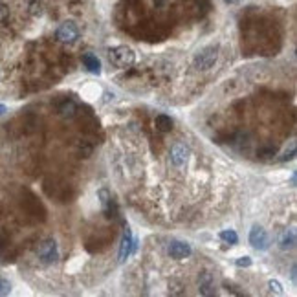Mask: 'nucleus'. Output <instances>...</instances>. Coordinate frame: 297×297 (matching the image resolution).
<instances>
[{"label": "nucleus", "mask_w": 297, "mask_h": 297, "mask_svg": "<svg viewBox=\"0 0 297 297\" xmlns=\"http://www.w3.org/2000/svg\"><path fill=\"white\" fill-rule=\"evenodd\" d=\"M277 154V148L273 147V145H266V147H261L257 150V156L261 158V160H270Z\"/></svg>", "instance_id": "nucleus-15"}, {"label": "nucleus", "mask_w": 297, "mask_h": 297, "mask_svg": "<svg viewBox=\"0 0 297 297\" xmlns=\"http://www.w3.org/2000/svg\"><path fill=\"white\" fill-rule=\"evenodd\" d=\"M268 288H270V292H272V294H277V296H280V294H282V284H280L279 280H275V279H272L270 282H268Z\"/></svg>", "instance_id": "nucleus-19"}, {"label": "nucleus", "mask_w": 297, "mask_h": 297, "mask_svg": "<svg viewBox=\"0 0 297 297\" xmlns=\"http://www.w3.org/2000/svg\"><path fill=\"white\" fill-rule=\"evenodd\" d=\"M108 61L116 68L125 70L136 63V53L131 46H114V48L108 50Z\"/></svg>", "instance_id": "nucleus-1"}, {"label": "nucleus", "mask_w": 297, "mask_h": 297, "mask_svg": "<svg viewBox=\"0 0 297 297\" xmlns=\"http://www.w3.org/2000/svg\"><path fill=\"white\" fill-rule=\"evenodd\" d=\"M220 239L224 240V242H228V244H237L239 242V235L235 233L233 230H224V231H220Z\"/></svg>", "instance_id": "nucleus-16"}, {"label": "nucleus", "mask_w": 297, "mask_h": 297, "mask_svg": "<svg viewBox=\"0 0 297 297\" xmlns=\"http://www.w3.org/2000/svg\"><path fill=\"white\" fill-rule=\"evenodd\" d=\"M251 263H253V261H251V257L244 255V257H239L235 264H237L239 268H249V266H251Z\"/></svg>", "instance_id": "nucleus-20"}, {"label": "nucleus", "mask_w": 297, "mask_h": 297, "mask_svg": "<svg viewBox=\"0 0 297 297\" xmlns=\"http://www.w3.org/2000/svg\"><path fill=\"white\" fill-rule=\"evenodd\" d=\"M59 112H61V116L63 117H74L75 112H77V107H75L74 101H63L61 105H59Z\"/></svg>", "instance_id": "nucleus-14"}, {"label": "nucleus", "mask_w": 297, "mask_h": 297, "mask_svg": "<svg viewBox=\"0 0 297 297\" xmlns=\"http://www.w3.org/2000/svg\"><path fill=\"white\" fill-rule=\"evenodd\" d=\"M218 59V44H209L206 48H202L195 57V66L198 70H209L213 68L214 63Z\"/></svg>", "instance_id": "nucleus-2"}, {"label": "nucleus", "mask_w": 297, "mask_h": 297, "mask_svg": "<svg viewBox=\"0 0 297 297\" xmlns=\"http://www.w3.org/2000/svg\"><path fill=\"white\" fill-rule=\"evenodd\" d=\"M296 264H294V266H292V280H296Z\"/></svg>", "instance_id": "nucleus-25"}, {"label": "nucleus", "mask_w": 297, "mask_h": 297, "mask_svg": "<svg viewBox=\"0 0 297 297\" xmlns=\"http://www.w3.org/2000/svg\"><path fill=\"white\" fill-rule=\"evenodd\" d=\"M198 290H200V294L202 296H214L216 292H214V286H213V277H211V273L204 272L200 277H198Z\"/></svg>", "instance_id": "nucleus-9"}, {"label": "nucleus", "mask_w": 297, "mask_h": 297, "mask_svg": "<svg viewBox=\"0 0 297 297\" xmlns=\"http://www.w3.org/2000/svg\"><path fill=\"white\" fill-rule=\"evenodd\" d=\"M82 65L92 74H101V61L94 53H84L82 55Z\"/></svg>", "instance_id": "nucleus-10"}, {"label": "nucleus", "mask_w": 297, "mask_h": 297, "mask_svg": "<svg viewBox=\"0 0 297 297\" xmlns=\"http://www.w3.org/2000/svg\"><path fill=\"white\" fill-rule=\"evenodd\" d=\"M224 286H226V290H228V292H233V294H237V296H242V294H244V292L237 290V286H235V284H231V282H228V280L224 282Z\"/></svg>", "instance_id": "nucleus-24"}, {"label": "nucleus", "mask_w": 297, "mask_h": 297, "mask_svg": "<svg viewBox=\"0 0 297 297\" xmlns=\"http://www.w3.org/2000/svg\"><path fill=\"white\" fill-rule=\"evenodd\" d=\"M8 16H9V8L6 6V4H2V2H0V24H2V22H6V20H8Z\"/></svg>", "instance_id": "nucleus-21"}, {"label": "nucleus", "mask_w": 297, "mask_h": 297, "mask_svg": "<svg viewBox=\"0 0 297 297\" xmlns=\"http://www.w3.org/2000/svg\"><path fill=\"white\" fill-rule=\"evenodd\" d=\"M154 125H156V129L160 132H171V131H173L174 121L171 119V117H169V116L160 114V116H156V119H154Z\"/></svg>", "instance_id": "nucleus-12"}, {"label": "nucleus", "mask_w": 297, "mask_h": 297, "mask_svg": "<svg viewBox=\"0 0 297 297\" xmlns=\"http://www.w3.org/2000/svg\"><path fill=\"white\" fill-rule=\"evenodd\" d=\"M249 244L255 248V249H268L270 248V237L264 230L263 226H253L251 231H249Z\"/></svg>", "instance_id": "nucleus-6"}, {"label": "nucleus", "mask_w": 297, "mask_h": 297, "mask_svg": "<svg viewBox=\"0 0 297 297\" xmlns=\"http://www.w3.org/2000/svg\"><path fill=\"white\" fill-rule=\"evenodd\" d=\"M296 156V145H292V148H290V152L286 150L284 152V156L280 158V162H288V160H292V158Z\"/></svg>", "instance_id": "nucleus-23"}, {"label": "nucleus", "mask_w": 297, "mask_h": 297, "mask_svg": "<svg viewBox=\"0 0 297 297\" xmlns=\"http://www.w3.org/2000/svg\"><path fill=\"white\" fill-rule=\"evenodd\" d=\"M6 110H8V108H6V105H0V116L6 114Z\"/></svg>", "instance_id": "nucleus-26"}, {"label": "nucleus", "mask_w": 297, "mask_h": 297, "mask_svg": "<svg viewBox=\"0 0 297 297\" xmlns=\"http://www.w3.org/2000/svg\"><path fill=\"white\" fill-rule=\"evenodd\" d=\"M279 246L280 249H292L296 246V233L294 231H284L279 239Z\"/></svg>", "instance_id": "nucleus-13"}, {"label": "nucleus", "mask_w": 297, "mask_h": 297, "mask_svg": "<svg viewBox=\"0 0 297 297\" xmlns=\"http://www.w3.org/2000/svg\"><path fill=\"white\" fill-rule=\"evenodd\" d=\"M26 2H28V8L32 11V15H41L42 13L41 0H26Z\"/></svg>", "instance_id": "nucleus-17"}, {"label": "nucleus", "mask_w": 297, "mask_h": 297, "mask_svg": "<svg viewBox=\"0 0 297 297\" xmlns=\"http://www.w3.org/2000/svg\"><path fill=\"white\" fill-rule=\"evenodd\" d=\"M193 253V249L187 242H180V240H176L173 242L171 246H169V255L176 259V261H182V259H187V257Z\"/></svg>", "instance_id": "nucleus-8"}, {"label": "nucleus", "mask_w": 297, "mask_h": 297, "mask_svg": "<svg viewBox=\"0 0 297 297\" xmlns=\"http://www.w3.org/2000/svg\"><path fill=\"white\" fill-rule=\"evenodd\" d=\"M136 246H138V242L134 240L132 237V231L129 226H125L123 230V237H121V242H119V253H117V261L119 263H125L129 257L136 251Z\"/></svg>", "instance_id": "nucleus-4"}, {"label": "nucleus", "mask_w": 297, "mask_h": 297, "mask_svg": "<svg viewBox=\"0 0 297 297\" xmlns=\"http://www.w3.org/2000/svg\"><path fill=\"white\" fill-rule=\"evenodd\" d=\"M189 154H191L189 147H185L183 143H176V145H173V147H171V154H169V156H171V164H173V167L182 169L183 165H187Z\"/></svg>", "instance_id": "nucleus-7"}, {"label": "nucleus", "mask_w": 297, "mask_h": 297, "mask_svg": "<svg viewBox=\"0 0 297 297\" xmlns=\"http://www.w3.org/2000/svg\"><path fill=\"white\" fill-rule=\"evenodd\" d=\"M9 292H11V284H9V280L6 279V277L0 275V297L8 296Z\"/></svg>", "instance_id": "nucleus-18"}, {"label": "nucleus", "mask_w": 297, "mask_h": 297, "mask_svg": "<svg viewBox=\"0 0 297 297\" xmlns=\"http://www.w3.org/2000/svg\"><path fill=\"white\" fill-rule=\"evenodd\" d=\"M37 255L41 259L42 264H53L57 263L59 259V249H57V242L53 239H46L42 240L39 248H37Z\"/></svg>", "instance_id": "nucleus-3"}, {"label": "nucleus", "mask_w": 297, "mask_h": 297, "mask_svg": "<svg viewBox=\"0 0 297 297\" xmlns=\"http://www.w3.org/2000/svg\"><path fill=\"white\" fill-rule=\"evenodd\" d=\"M224 2H226V4H237L239 0H224Z\"/></svg>", "instance_id": "nucleus-27"}, {"label": "nucleus", "mask_w": 297, "mask_h": 297, "mask_svg": "<svg viewBox=\"0 0 297 297\" xmlns=\"http://www.w3.org/2000/svg\"><path fill=\"white\" fill-rule=\"evenodd\" d=\"M171 294H173V296H182V294H183V290H180L182 286H180V282H176V280H171Z\"/></svg>", "instance_id": "nucleus-22"}, {"label": "nucleus", "mask_w": 297, "mask_h": 297, "mask_svg": "<svg viewBox=\"0 0 297 297\" xmlns=\"http://www.w3.org/2000/svg\"><path fill=\"white\" fill-rule=\"evenodd\" d=\"M55 37H57L59 42H63V44H72L79 39V28L75 26V22L72 20H66L63 24L57 28V32H55Z\"/></svg>", "instance_id": "nucleus-5"}, {"label": "nucleus", "mask_w": 297, "mask_h": 297, "mask_svg": "<svg viewBox=\"0 0 297 297\" xmlns=\"http://www.w3.org/2000/svg\"><path fill=\"white\" fill-rule=\"evenodd\" d=\"M98 198H99V202H101V207H103L105 214H107V216H112V197H110L108 189H99Z\"/></svg>", "instance_id": "nucleus-11"}, {"label": "nucleus", "mask_w": 297, "mask_h": 297, "mask_svg": "<svg viewBox=\"0 0 297 297\" xmlns=\"http://www.w3.org/2000/svg\"><path fill=\"white\" fill-rule=\"evenodd\" d=\"M154 2H156V6H162V4H164L165 0H154Z\"/></svg>", "instance_id": "nucleus-28"}]
</instances>
